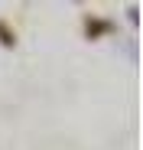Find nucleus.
Here are the masks:
<instances>
[{
  "mask_svg": "<svg viewBox=\"0 0 143 150\" xmlns=\"http://www.w3.org/2000/svg\"><path fill=\"white\" fill-rule=\"evenodd\" d=\"M0 42H4V46H13V42H16V36L10 33V26H7V23H0Z\"/></svg>",
  "mask_w": 143,
  "mask_h": 150,
  "instance_id": "f03ea898",
  "label": "nucleus"
},
{
  "mask_svg": "<svg viewBox=\"0 0 143 150\" xmlns=\"http://www.w3.org/2000/svg\"><path fill=\"white\" fill-rule=\"evenodd\" d=\"M85 26H88V36H94V33H107V30H111L107 23H101V20H88Z\"/></svg>",
  "mask_w": 143,
  "mask_h": 150,
  "instance_id": "f257e3e1",
  "label": "nucleus"
}]
</instances>
